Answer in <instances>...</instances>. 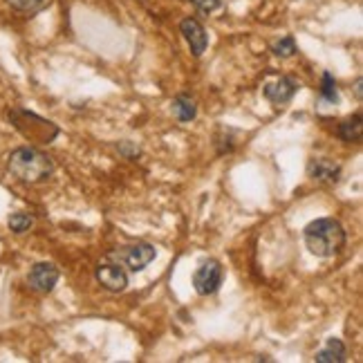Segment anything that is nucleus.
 <instances>
[{"instance_id": "7ed1b4c3", "label": "nucleus", "mask_w": 363, "mask_h": 363, "mask_svg": "<svg viewBox=\"0 0 363 363\" xmlns=\"http://www.w3.org/2000/svg\"><path fill=\"white\" fill-rule=\"evenodd\" d=\"M157 249L148 245V242H139V245H130V247H119L115 251H110L108 258L117 260V264L121 267H128L130 272H142L148 264L155 260Z\"/></svg>"}, {"instance_id": "dca6fc26", "label": "nucleus", "mask_w": 363, "mask_h": 363, "mask_svg": "<svg viewBox=\"0 0 363 363\" xmlns=\"http://www.w3.org/2000/svg\"><path fill=\"white\" fill-rule=\"evenodd\" d=\"M7 3L18 11H36L43 7V0H7Z\"/></svg>"}, {"instance_id": "9d476101", "label": "nucleus", "mask_w": 363, "mask_h": 363, "mask_svg": "<svg viewBox=\"0 0 363 363\" xmlns=\"http://www.w3.org/2000/svg\"><path fill=\"white\" fill-rule=\"evenodd\" d=\"M316 363H343L345 361V345L339 339H328V345L316 352Z\"/></svg>"}, {"instance_id": "0eeeda50", "label": "nucleus", "mask_w": 363, "mask_h": 363, "mask_svg": "<svg viewBox=\"0 0 363 363\" xmlns=\"http://www.w3.org/2000/svg\"><path fill=\"white\" fill-rule=\"evenodd\" d=\"M96 281L108 291H123L128 287V274L121 264H99L96 267Z\"/></svg>"}, {"instance_id": "f8f14e48", "label": "nucleus", "mask_w": 363, "mask_h": 363, "mask_svg": "<svg viewBox=\"0 0 363 363\" xmlns=\"http://www.w3.org/2000/svg\"><path fill=\"white\" fill-rule=\"evenodd\" d=\"M361 115H354L350 117L347 121L341 123V128H339V135L343 142H361V135H363V123H361Z\"/></svg>"}, {"instance_id": "423d86ee", "label": "nucleus", "mask_w": 363, "mask_h": 363, "mask_svg": "<svg viewBox=\"0 0 363 363\" xmlns=\"http://www.w3.org/2000/svg\"><path fill=\"white\" fill-rule=\"evenodd\" d=\"M179 30H182V34H184L186 43L191 45V52L195 54V57H202L206 45H208V36L204 32L202 23L195 21V18H184L179 23Z\"/></svg>"}, {"instance_id": "f257e3e1", "label": "nucleus", "mask_w": 363, "mask_h": 363, "mask_svg": "<svg viewBox=\"0 0 363 363\" xmlns=\"http://www.w3.org/2000/svg\"><path fill=\"white\" fill-rule=\"evenodd\" d=\"M305 245L316 258H332L345 245V229L334 218H318L305 227Z\"/></svg>"}, {"instance_id": "ddd939ff", "label": "nucleus", "mask_w": 363, "mask_h": 363, "mask_svg": "<svg viewBox=\"0 0 363 363\" xmlns=\"http://www.w3.org/2000/svg\"><path fill=\"white\" fill-rule=\"evenodd\" d=\"M320 99L328 104H337L339 101V90H337V81L330 72L323 74V86H320Z\"/></svg>"}, {"instance_id": "2eb2a0df", "label": "nucleus", "mask_w": 363, "mask_h": 363, "mask_svg": "<svg viewBox=\"0 0 363 363\" xmlns=\"http://www.w3.org/2000/svg\"><path fill=\"white\" fill-rule=\"evenodd\" d=\"M294 52H296V43H294V38H291V36H285L283 40H278V43L274 45V54H276V57H281V59H289Z\"/></svg>"}, {"instance_id": "f3484780", "label": "nucleus", "mask_w": 363, "mask_h": 363, "mask_svg": "<svg viewBox=\"0 0 363 363\" xmlns=\"http://www.w3.org/2000/svg\"><path fill=\"white\" fill-rule=\"evenodd\" d=\"M193 5L198 7L200 11H213V9H218L220 5H222V0H193Z\"/></svg>"}, {"instance_id": "f03ea898", "label": "nucleus", "mask_w": 363, "mask_h": 363, "mask_svg": "<svg viewBox=\"0 0 363 363\" xmlns=\"http://www.w3.org/2000/svg\"><path fill=\"white\" fill-rule=\"evenodd\" d=\"M7 169L21 182H27V184H40V182H45L54 173V164L45 152L30 148V146H23L9 155Z\"/></svg>"}, {"instance_id": "4468645a", "label": "nucleus", "mask_w": 363, "mask_h": 363, "mask_svg": "<svg viewBox=\"0 0 363 363\" xmlns=\"http://www.w3.org/2000/svg\"><path fill=\"white\" fill-rule=\"evenodd\" d=\"M34 225V218L32 216H27V213H11L9 216V229L13 233H25V231H30Z\"/></svg>"}, {"instance_id": "39448f33", "label": "nucleus", "mask_w": 363, "mask_h": 363, "mask_svg": "<svg viewBox=\"0 0 363 363\" xmlns=\"http://www.w3.org/2000/svg\"><path fill=\"white\" fill-rule=\"evenodd\" d=\"M27 283L34 291H40V294H48V291L54 289V285L59 283V269L54 267L52 262H36L30 276H27Z\"/></svg>"}, {"instance_id": "20e7f679", "label": "nucleus", "mask_w": 363, "mask_h": 363, "mask_svg": "<svg viewBox=\"0 0 363 363\" xmlns=\"http://www.w3.org/2000/svg\"><path fill=\"white\" fill-rule=\"evenodd\" d=\"M222 278H225V269L218 260H206L202 262L198 272L193 274V287L198 294L208 296V294H216L218 287L222 285Z\"/></svg>"}, {"instance_id": "9b49d317", "label": "nucleus", "mask_w": 363, "mask_h": 363, "mask_svg": "<svg viewBox=\"0 0 363 363\" xmlns=\"http://www.w3.org/2000/svg\"><path fill=\"white\" fill-rule=\"evenodd\" d=\"M173 113L179 121H193L195 115H198V106L189 94H179L173 101Z\"/></svg>"}, {"instance_id": "1a4fd4ad", "label": "nucleus", "mask_w": 363, "mask_h": 363, "mask_svg": "<svg viewBox=\"0 0 363 363\" xmlns=\"http://www.w3.org/2000/svg\"><path fill=\"white\" fill-rule=\"evenodd\" d=\"M310 175L318 182H330V184H334L341 175V166L334 164L332 160H314L310 164Z\"/></svg>"}, {"instance_id": "6e6552de", "label": "nucleus", "mask_w": 363, "mask_h": 363, "mask_svg": "<svg viewBox=\"0 0 363 363\" xmlns=\"http://www.w3.org/2000/svg\"><path fill=\"white\" fill-rule=\"evenodd\" d=\"M296 90H298V86H296V81L294 79H289V77H281L278 81H274V83H267L264 86V96L272 101V104H276V106H283V104H287L291 96L296 94Z\"/></svg>"}, {"instance_id": "a211bd4d", "label": "nucleus", "mask_w": 363, "mask_h": 363, "mask_svg": "<svg viewBox=\"0 0 363 363\" xmlns=\"http://www.w3.org/2000/svg\"><path fill=\"white\" fill-rule=\"evenodd\" d=\"M357 96H359V99H361V79L357 81Z\"/></svg>"}]
</instances>
